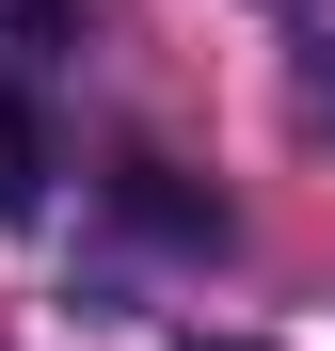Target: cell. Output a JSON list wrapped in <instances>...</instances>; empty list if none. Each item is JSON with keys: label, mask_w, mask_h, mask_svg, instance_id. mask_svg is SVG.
Returning a JSON list of instances; mask_svg holds the SVG:
<instances>
[{"label": "cell", "mask_w": 335, "mask_h": 351, "mask_svg": "<svg viewBox=\"0 0 335 351\" xmlns=\"http://www.w3.org/2000/svg\"><path fill=\"white\" fill-rule=\"evenodd\" d=\"M32 208H48V112L0 80V223H32Z\"/></svg>", "instance_id": "cell-1"}, {"label": "cell", "mask_w": 335, "mask_h": 351, "mask_svg": "<svg viewBox=\"0 0 335 351\" xmlns=\"http://www.w3.org/2000/svg\"><path fill=\"white\" fill-rule=\"evenodd\" d=\"M128 223H160V240H223V208L192 192V176H160V160H128Z\"/></svg>", "instance_id": "cell-2"}, {"label": "cell", "mask_w": 335, "mask_h": 351, "mask_svg": "<svg viewBox=\"0 0 335 351\" xmlns=\"http://www.w3.org/2000/svg\"><path fill=\"white\" fill-rule=\"evenodd\" d=\"M303 112H319V128H335V48H319V80H303Z\"/></svg>", "instance_id": "cell-3"}, {"label": "cell", "mask_w": 335, "mask_h": 351, "mask_svg": "<svg viewBox=\"0 0 335 351\" xmlns=\"http://www.w3.org/2000/svg\"><path fill=\"white\" fill-rule=\"evenodd\" d=\"M192 351H223V335H192Z\"/></svg>", "instance_id": "cell-4"}]
</instances>
